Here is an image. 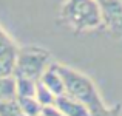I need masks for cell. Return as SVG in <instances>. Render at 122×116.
<instances>
[{"mask_svg": "<svg viewBox=\"0 0 122 116\" xmlns=\"http://www.w3.org/2000/svg\"><path fill=\"white\" fill-rule=\"evenodd\" d=\"M59 19L76 33L97 30L102 25L99 0H66L60 8Z\"/></svg>", "mask_w": 122, "mask_h": 116, "instance_id": "6da1fadb", "label": "cell"}, {"mask_svg": "<svg viewBox=\"0 0 122 116\" xmlns=\"http://www.w3.org/2000/svg\"><path fill=\"white\" fill-rule=\"evenodd\" d=\"M57 68H59V73L63 79L66 95L83 102L90 108V111L97 110V108L105 105V102L102 101L101 95H99L97 88H96L94 82L86 74H83V73L77 71V70L71 68L68 65H62V63H57Z\"/></svg>", "mask_w": 122, "mask_h": 116, "instance_id": "7a4b0ae2", "label": "cell"}, {"mask_svg": "<svg viewBox=\"0 0 122 116\" xmlns=\"http://www.w3.org/2000/svg\"><path fill=\"white\" fill-rule=\"evenodd\" d=\"M51 62H53L51 53L46 48L36 47V45L19 47L17 56H15L14 76H25L37 80Z\"/></svg>", "mask_w": 122, "mask_h": 116, "instance_id": "3957f363", "label": "cell"}, {"mask_svg": "<svg viewBox=\"0 0 122 116\" xmlns=\"http://www.w3.org/2000/svg\"><path fill=\"white\" fill-rule=\"evenodd\" d=\"M101 26L113 39H122V3L119 0H99Z\"/></svg>", "mask_w": 122, "mask_h": 116, "instance_id": "277c9868", "label": "cell"}, {"mask_svg": "<svg viewBox=\"0 0 122 116\" xmlns=\"http://www.w3.org/2000/svg\"><path fill=\"white\" fill-rule=\"evenodd\" d=\"M54 104L66 116H90V108L83 102L77 101L76 98L66 95V93L56 96V102Z\"/></svg>", "mask_w": 122, "mask_h": 116, "instance_id": "5b68a950", "label": "cell"}, {"mask_svg": "<svg viewBox=\"0 0 122 116\" xmlns=\"http://www.w3.org/2000/svg\"><path fill=\"white\" fill-rule=\"evenodd\" d=\"M40 82H43L51 91L56 96L65 93V85H63V79L59 73V68H57L56 62H51L50 65L45 68V71L42 73V76L39 77Z\"/></svg>", "mask_w": 122, "mask_h": 116, "instance_id": "8992f818", "label": "cell"}, {"mask_svg": "<svg viewBox=\"0 0 122 116\" xmlns=\"http://www.w3.org/2000/svg\"><path fill=\"white\" fill-rule=\"evenodd\" d=\"M17 102L26 116H37L42 113V104L34 96H17Z\"/></svg>", "mask_w": 122, "mask_h": 116, "instance_id": "52a82bcc", "label": "cell"}, {"mask_svg": "<svg viewBox=\"0 0 122 116\" xmlns=\"http://www.w3.org/2000/svg\"><path fill=\"white\" fill-rule=\"evenodd\" d=\"M19 51V45L15 40L0 26V57L2 56H15Z\"/></svg>", "mask_w": 122, "mask_h": 116, "instance_id": "ba28073f", "label": "cell"}, {"mask_svg": "<svg viewBox=\"0 0 122 116\" xmlns=\"http://www.w3.org/2000/svg\"><path fill=\"white\" fill-rule=\"evenodd\" d=\"M15 77V91L17 96H34L36 91V79L25 76H14Z\"/></svg>", "mask_w": 122, "mask_h": 116, "instance_id": "9c48e42d", "label": "cell"}, {"mask_svg": "<svg viewBox=\"0 0 122 116\" xmlns=\"http://www.w3.org/2000/svg\"><path fill=\"white\" fill-rule=\"evenodd\" d=\"M34 98H36L37 101L42 104V107H45V105H51V104L56 102V95H54V93L51 91V90L48 88L43 82H40L39 79H37V82H36Z\"/></svg>", "mask_w": 122, "mask_h": 116, "instance_id": "30bf717a", "label": "cell"}, {"mask_svg": "<svg viewBox=\"0 0 122 116\" xmlns=\"http://www.w3.org/2000/svg\"><path fill=\"white\" fill-rule=\"evenodd\" d=\"M17 96L15 91V77H0V102Z\"/></svg>", "mask_w": 122, "mask_h": 116, "instance_id": "8fae6325", "label": "cell"}, {"mask_svg": "<svg viewBox=\"0 0 122 116\" xmlns=\"http://www.w3.org/2000/svg\"><path fill=\"white\" fill-rule=\"evenodd\" d=\"M0 116H26L17 102V96L0 102Z\"/></svg>", "mask_w": 122, "mask_h": 116, "instance_id": "7c38bea8", "label": "cell"}, {"mask_svg": "<svg viewBox=\"0 0 122 116\" xmlns=\"http://www.w3.org/2000/svg\"><path fill=\"white\" fill-rule=\"evenodd\" d=\"M15 56H17V54H15ZM15 56H2L0 57V77L14 76Z\"/></svg>", "mask_w": 122, "mask_h": 116, "instance_id": "4fadbf2b", "label": "cell"}, {"mask_svg": "<svg viewBox=\"0 0 122 116\" xmlns=\"http://www.w3.org/2000/svg\"><path fill=\"white\" fill-rule=\"evenodd\" d=\"M90 116H122V105L121 104H114L111 107H104L97 108V110L90 111Z\"/></svg>", "mask_w": 122, "mask_h": 116, "instance_id": "5bb4252c", "label": "cell"}, {"mask_svg": "<svg viewBox=\"0 0 122 116\" xmlns=\"http://www.w3.org/2000/svg\"><path fill=\"white\" fill-rule=\"evenodd\" d=\"M42 115H45V116H66L56 104H51V105H45V107H42Z\"/></svg>", "mask_w": 122, "mask_h": 116, "instance_id": "9a60e30c", "label": "cell"}, {"mask_svg": "<svg viewBox=\"0 0 122 116\" xmlns=\"http://www.w3.org/2000/svg\"><path fill=\"white\" fill-rule=\"evenodd\" d=\"M37 116H45V115H42V113H40V115H37Z\"/></svg>", "mask_w": 122, "mask_h": 116, "instance_id": "2e32d148", "label": "cell"}, {"mask_svg": "<svg viewBox=\"0 0 122 116\" xmlns=\"http://www.w3.org/2000/svg\"><path fill=\"white\" fill-rule=\"evenodd\" d=\"M119 2H121V3H122V0H119Z\"/></svg>", "mask_w": 122, "mask_h": 116, "instance_id": "e0dca14e", "label": "cell"}]
</instances>
